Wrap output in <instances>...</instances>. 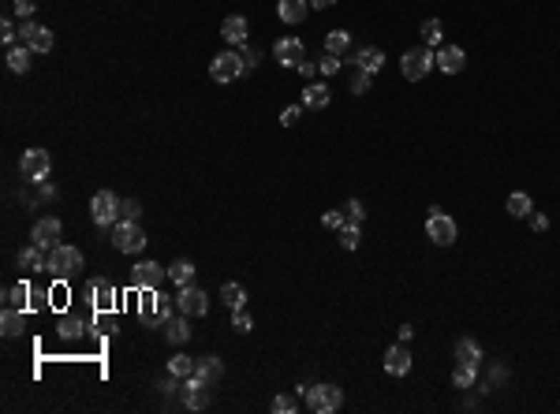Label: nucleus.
<instances>
[{
    "label": "nucleus",
    "instance_id": "nucleus-1",
    "mask_svg": "<svg viewBox=\"0 0 560 414\" xmlns=\"http://www.w3.org/2000/svg\"><path fill=\"white\" fill-rule=\"evenodd\" d=\"M79 269H82V251H79V246L56 243L53 251H49V265H45V273H53V276H60V280H71Z\"/></svg>",
    "mask_w": 560,
    "mask_h": 414
},
{
    "label": "nucleus",
    "instance_id": "nucleus-2",
    "mask_svg": "<svg viewBox=\"0 0 560 414\" xmlns=\"http://www.w3.org/2000/svg\"><path fill=\"white\" fill-rule=\"evenodd\" d=\"M434 68H437V53H434L430 45L407 49L404 60H400V71H404V79H411V82H422V79L430 75Z\"/></svg>",
    "mask_w": 560,
    "mask_h": 414
},
{
    "label": "nucleus",
    "instance_id": "nucleus-3",
    "mask_svg": "<svg viewBox=\"0 0 560 414\" xmlns=\"http://www.w3.org/2000/svg\"><path fill=\"white\" fill-rule=\"evenodd\" d=\"M19 172H23L26 183H45L49 172H53V157H49V150H41V146H30L19 157Z\"/></svg>",
    "mask_w": 560,
    "mask_h": 414
},
{
    "label": "nucleus",
    "instance_id": "nucleus-4",
    "mask_svg": "<svg viewBox=\"0 0 560 414\" xmlns=\"http://www.w3.org/2000/svg\"><path fill=\"white\" fill-rule=\"evenodd\" d=\"M209 75H213V82H236V79H243L246 75V64H243V56L236 53V49H228V53H217L209 60Z\"/></svg>",
    "mask_w": 560,
    "mask_h": 414
},
{
    "label": "nucleus",
    "instance_id": "nucleus-5",
    "mask_svg": "<svg viewBox=\"0 0 560 414\" xmlns=\"http://www.w3.org/2000/svg\"><path fill=\"white\" fill-rule=\"evenodd\" d=\"M120 202L124 198H116L112 191H97L94 198H90V217H94V224L97 228H112L120 221Z\"/></svg>",
    "mask_w": 560,
    "mask_h": 414
},
{
    "label": "nucleus",
    "instance_id": "nucleus-6",
    "mask_svg": "<svg viewBox=\"0 0 560 414\" xmlns=\"http://www.w3.org/2000/svg\"><path fill=\"white\" fill-rule=\"evenodd\" d=\"M112 246H116L120 254H139L146 246L142 224L139 221H116V224H112Z\"/></svg>",
    "mask_w": 560,
    "mask_h": 414
},
{
    "label": "nucleus",
    "instance_id": "nucleus-7",
    "mask_svg": "<svg viewBox=\"0 0 560 414\" xmlns=\"http://www.w3.org/2000/svg\"><path fill=\"white\" fill-rule=\"evenodd\" d=\"M306 407L314 414H333L344 407V392L336 385H310L306 388Z\"/></svg>",
    "mask_w": 560,
    "mask_h": 414
},
{
    "label": "nucleus",
    "instance_id": "nucleus-8",
    "mask_svg": "<svg viewBox=\"0 0 560 414\" xmlns=\"http://www.w3.org/2000/svg\"><path fill=\"white\" fill-rule=\"evenodd\" d=\"M164 280H169V269H164L161 261H139L135 269H131V284L139 291H157Z\"/></svg>",
    "mask_w": 560,
    "mask_h": 414
},
{
    "label": "nucleus",
    "instance_id": "nucleus-9",
    "mask_svg": "<svg viewBox=\"0 0 560 414\" xmlns=\"http://www.w3.org/2000/svg\"><path fill=\"white\" fill-rule=\"evenodd\" d=\"M456 221L449 217V213H441L437 206L430 209V217H426V236H430L437 246H452L456 243Z\"/></svg>",
    "mask_w": 560,
    "mask_h": 414
},
{
    "label": "nucleus",
    "instance_id": "nucleus-10",
    "mask_svg": "<svg viewBox=\"0 0 560 414\" xmlns=\"http://www.w3.org/2000/svg\"><path fill=\"white\" fill-rule=\"evenodd\" d=\"M176 306H179V313H184V318H206V310H209V295H206L202 288L187 284V288H179Z\"/></svg>",
    "mask_w": 560,
    "mask_h": 414
},
{
    "label": "nucleus",
    "instance_id": "nucleus-11",
    "mask_svg": "<svg viewBox=\"0 0 560 414\" xmlns=\"http://www.w3.org/2000/svg\"><path fill=\"white\" fill-rule=\"evenodd\" d=\"M19 38H23V45H30L34 53H53V30L49 26H41V23H34V19H23V30H19Z\"/></svg>",
    "mask_w": 560,
    "mask_h": 414
},
{
    "label": "nucleus",
    "instance_id": "nucleus-12",
    "mask_svg": "<svg viewBox=\"0 0 560 414\" xmlns=\"http://www.w3.org/2000/svg\"><path fill=\"white\" fill-rule=\"evenodd\" d=\"M82 299L94 303L97 310H109V306H112V299H116V288H112V280L94 276V280H86V288H82Z\"/></svg>",
    "mask_w": 560,
    "mask_h": 414
},
{
    "label": "nucleus",
    "instance_id": "nucleus-13",
    "mask_svg": "<svg viewBox=\"0 0 560 414\" xmlns=\"http://www.w3.org/2000/svg\"><path fill=\"white\" fill-rule=\"evenodd\" d=\"M209 385L202 377H184V385H179V400H184V407L187 410H202L206 403H209V392H206Z\"/></svg>",
    "mask_w": 560,
    "mask_h": 414
},
{
    "label": "nucleus",
    "instance_id": "nucleus-14",
    "mask_svg": "<svg viewBox=\"0 0 560 414\" xmlns=\"http://www.w3.org/2000/svg\"><path fill=\"white\" fill-rule=\"evenodd\" d=\"M273 56H276V64H284V68H299L306 60V45L299 38H280L273 45Z\"/></svg>",
    "mask_w": 560,
    "mask_h": 414
},
{
    "label": "nucleus",
    "instance_id": "nucleus-15",
    "mask_svg": "<svg viewBox=\"0 0 560 414\" xmlns=\"http://www.w3.org/2000/svg\"><path fill=\"white\" fill-rule=\"evenodd\" d=\"M60 231H64V224H60L56 217H41V221L34 224V231H30V243H38L41 251H53L56 239H60Z\"/></svg>",
    "mask_w": 560,
    "mask_h": 414
},
{
    "label": "nucleus",
    "instance_id": "nucleus-16",
    "mask_svg": "<svg viewBox=\"0 0 560 414\" xmlns=\"http://www.w3.org/2000/svg\"><path fill=\"white\" fill-rule=\"evenodd\" d=\"M142 321L146 325H164L169 321V299L157 291H146V299H142Z\"/></svg>",
    "mask_w": 560,
    "mask_h": 414
},
{
    "label": "nucleus",
    "instance_id": "nucleus-17",
    "mask_svg": "<svg viewBox=\"0 0 560 414\" xmlns=\"http://www.w3.org/2000/svg\"><path fill=\"white\" fill-rule=\"evenodd\" d=\"M437 68L444 71V75H459L467 68V53L459 45H441L437 49Z\"/></svg>",
    "mask_w": 560,
    "mask_h": 414
},
{
    "label": "nucleus",
    "instance_id": "nucleus-18",
    "mask_svg": "<svg viewBox=\"0 0 560 414\" xmlns=\"http://www.w3.org/2000/svg\"><path fill=\"white\" fill-rule=\"evenodd\" d=\"M385 370L392 377H404L411 373V351H407V343H392L389 351H385Z\"/></svg>",
    "mask_w": 560,
    "mask_h": 414
},
{
    "label": "nucleus",
    "instance_id": "nucleus-19",
    "mask_svg": "<svg viewBox=\"0 0 560 414\" xmlns=\"http://www.w3.org/2000/svg\"><path fill=\"white\" fill-rule=\"evenodd\" d=\"M194 377H202L206 385H221V377H224V362L217 355H202L199 362H194Z\"/></svg>",
    "mask_w": 560,
    "mask_h": 414
},
{
    "label": "nucleus",
    "instance_id": "nucleus-20",
    "mask_svg": "<svg viewBox=\"0 0 560 414\" xmlns=\"http://www.w3.org/2000/svg\"><path fill=\"white\" fill-rule=\"evenodd\" d=\"M45 265H49V251H41L38 243H30L19 251V269L23 273H45Z\"/></svg>",
    "mask_w": 560,
    "mask_h": 414
},
{
    "label": "nucleus",
    "instance_id": "nucleus-21",
    "mask_svg": "<svg viewBox=\"0 0 560 414\" xmlns=\"http://www.w3.org/2000/svg\"><path fill=\"white\" fill-rule=\"evenodd\" d=\"M221 38L232 45V49H243L246 45V19H243V15H228V19L221 23Z\"/></svg>",
    "mask_w": 560,
    "mask_h": 414
},
{
    "label": "nucleus",
    "instance_id": "nucleus-22",
    "mask_svg": "<svg viewBox=\"0 0 560 414\" xmlns=\"http://www.w3.org/2000/svg\"><path fill=\"white\" fill-rule=\"evenodd\" d=\"M355 68H362V71H370V75H377L385 68V53L377 45H362L359 53H355Z\"/></svg>",
    "mask_w": 560,
    "mask_h": 414
},
{
    "label": "nucleus",
    "instance_id": "nucleus-23",
    "mask_svg": "<svg viewBox=\"0 0 560 414\" xmlns=\"http://www.w3.org/2000/svg\"><path fill=\"white\" fill-rule=\"evenodd\" d=\"M306 8H310V0H276V11H280V19H284L288 26L303 23L306 19Z\"/></svg>",
    "mask_w": 560,
    "mask_h": 414
},
{
    "label": "nucleus",
    "instance_id": "nucleus-24",
    "mask_svg": "<svg viewBox=\"0 0 560 414\" xmlns=\"http://www.w3.org/2000/svg\"><path fill=\"white\" fill-rule=\"evenodd\" d=\"M194 273H199V269H194V261L191 258H179V261H172L169 280H172L176 288H187V284H194Z\"/></svg>",
    "mask_w": 560,
    "mask_h": 414
},
{
    "label": "nucleus",
    "instance_id": "nucleus-25",
    "mask_svg": "<svg viewBox=\"0 0 560 414\" xmlns=\"http://www.w3.org/2000/svg\"><path fill=\"white\" fill-rule=\"evenodd\" d=\"M30 56H34V49H30V45H11L8 49V68L15 75H26L30 71Z\"/></svg>",
    "mask_w": 560,
    "mask_h": 414
},
{
    "label": "nucleus",
    "instance_id": "nucleus-26",
    "mask_svg": "<svg viewBox=\"0 0 560 414\" xmlns=\"http://www.w3.org/2000/svg\"><path fill=\"white\" fill-rule=\"evenodd\" d=\"M456 362H471V366H482V347H479V340H471V336L456 340Z\"/></svg>",
    "mask_w": 560,
    "mask_h": 414
},
{
    "label": "nucleus",
    "instance_id": "nucleus-27",
    "mask_svg": "<svg viewBox=\"0 0 560 414\" xmlns=\"http://www.w3.org/2000/svg\"><path fill=\"white\" fill-rule=\"evenodd\" d=\"M329 101H333V94H329L325 82H310V86L303 90V105L306 108H325Z\"/></svg>",
    "mask_w": 560,
    "mask_h": 414
},
{
    "label": "nucleus",
    "instance_id": "nucleus-28",
    "mask_svg": "<svg viewBox=\"0 0 560 414\" xmlns=\"http://www.w3.org/2000/svg\"><path fill=\"white\" fill-rule=\"evenodd\" d=\"M0 333H4L8 340H11V336H19V333H23V310L4 306V313H0Z\"/></svg>",
    "mask_w": 560,
    "mask_h": 414
},
{
    "label": "nucleus",
    "instance_id": "nucleus-29",
    "mask_svg": "<svg viewBox=\"0 0 560 414\" xmlns=\"http://www.w3.org/2000/svg\"><path fill=\"white\" fill-rule=\"evenodd\" d=\"M452 385L456 388H474V385H479V366H471V362H456Z\"/></svg>",
    "mask_w": 560,
    "mask_h": 414
},
{
    "label": "nucleus",
    "instance_id": "nucleus-30",
    "mask_svg": "<svg viewBox=\"0 0 560 414\" xmlns=\"http://www.w3.org/2000/svg\"><path fill=\"white\" fill-rule=\"evenodd\" d=\"M348 49H351V34H348V30H329V34H325V53L344 56Z\"/></svg>",
    "mask_w": 560,
    "mask_h": 414
},
{
    "label": "nucleus",
    "instance_id": "nucleus-31",
    "mask_svg": "<svg viewBox=\"0 0 560 414\" xmlns=\"http://www.w3.org/2000/svg\"><path fill=\"white\" fill-rule=\"evenodd\" d=\"M221 299H224V306H228V310H243V306H246V288H243V284H232V280H228V284L221 288Z\"/></svg>",
    "mask_w": 560,
    "mask_h": 414
},
{
    "label": "nucleus",
    "instance_id": "nucleus-32",
    "mask_svg": "<svg viewBox=\"0 0 560 414\" xmlns=\"http://www.w3.org/2000/svg\"><path fill=\"white\" fill-rule=\"evenodd\" d=\"M164 336H169V343H187L191 340V325L184 318H176V321L169 318V321H164Z\"/></svg>",
    "mask_w": 560,
    "mask_h": 414
},
{
    "label": "nucleus",
    "instance_id": "nucleus-33",
    "mask_svg": "<svg viewBox=\"0 0 560 414\" xmlns=\"http://www.w3.org/2000/svg\"><path fill=\"white\" fill-rule=\"evenodd\" d=\"M531 209H534V202H531V194H523V191H516V194H508V213L512 217H531Z\"/></svg>",
    "mask_w": 560,
    "mask_h": 414
},
{
    "label": "nucleus",
    "instance_id": "nucleus-34",
    "mask_svg": "<svg viewBox=\"0 0 560 414\" xmlns=\"http://www.w3.org/2000/svg\"><path fill=\"white\" fill-rule=\"evenodd\" d=\"M194 362H199V358H191V355H172L169 373L179 377V380H184V377H194Z\"/></svg>",
    "mask_w": 560,
    "mask_h": 414
},
{
    "label": "nucleus",
    "instance_id": "nucleus-35",
    "mask_svg": "<svg viewBox=\"0 0 560 414\" xmlns=\"http://www.w3.org/2000/svg\"><path fill=\"white\" fill-rule=\"evenodd\" d=\"M419 34H422V45H441V34H444V26H441V19H426L422 26H419Z\"/></svg>",
    "mask_w": 560,
    "mask_h": 414
},
{
    "label": "nucleus",
    "instance_id": "nucleus-36",
    "mask_svg": "<svg viewBox=\"0 0 560 414\" xmlns=\"http://www.w3.org/2000/svg\"><path fill=\"white\" fill-rule=\"evenodd\" d=\"M340 209H344V217H348V224H362V221H366V206H362L359 198H351V202H344Z\"/></svg>",
    "mask_w": 560,
    "mask_h": 414
},
{
    "label": "nucleus",
    "instance_id": "nucleus-37",
    "mask_svg": "<svg viewBox=\"0 0 560 414\" xmlns=\"http://www.w3.org/2000/svg\"><path fill=\"white\" fill-rule=\"evenodd\" d=\"M120 221H142V202H139V198H124V202H120Z\"/></svg>",
    "mask_w": 560,
    "mask_h": 414
},
{
    "label": "nucleus",
    "instance_id": "nucleus-38",
    "mask_svg": "<svg viewBox=\"0 0 560 414\" xmlns=\"http://www.w3.org/2000/svg\"><path fill=\"white\" fill-rule=\"evenodd\" d=\"M359 243H362L359 224H344V228H340V246H344V251H355Z\"/></svg>",
    "mask_w": 560,
    "mask_h": 414
},
{
    "label": "nucleus",
    "instance_id": "nucleus-39",
    "mask_svg": "<svg viewBox=\"0 0 560 414\" xmlns=\"http://www.w3.org/2000/svg\"><path fill=\"white\" fill-rule=\"evenodd\" d=\"M82 328H90V325L79 321V318H64V321H60V336H64V340H75Z\"/></svg>",
    "mask_w": 560,
    "mask_h": 414
},
{
    "label": "nucleus",
    "instance_id": "nucleus-40",
    "mask_svg": "<svg viewBox=\"0 0 560 414\" xmlns=\"http://www.w3.org/2000/svg\"><path fill=\"white\" fill-rule=\"evenodd\" d=\"M232 328H236V333H243V336H246V333H251V328H254L251 313H246V310H232Z\"/></svg>",
    "mask_w": 560,
    "mask_h": 414
},
{
    "label": "nucleus",
    "instance_id": "nucleus-41",
    "mask_svg": "<svg viewBox=\"0 0 560 414\" xmlns=\"http://www.w3.org/2000/svg\"><path fill=\"white\" fill-rule=\"evenodd\" d=\"M321 224H325L329 231H340L344 224H348V217H344V209H329L325 217H321Z\"/></svg>",
    "mask_w": 560,
    "mask_h": 414
},
{
    "label": "nucleus",
    "instance_id": "nucleus-42",
    "mask_svg": "<svg viewBox=\"0 0 560 414\" xmlns=\"http://www.w3.org/2000/svg\"><path fill=\"white\" fill-rule=\"evenodd\" d=\"M366 90H370V71L355 68L351 71V94H366Z\"/></svg>",
    "mask_w": 560,
    "mask_h": 414
},
{
    "label": "nucleus",
    "instance_id": "nucleus-43",
    "mask_svg": "<svg viewBox=\"0 0 560 414\" xmlns=\"http://www.w3.org/2000/svg\"><path fill=\"white\" fill-rule=\"evenodd\" d=\"M318 71H321V79H333V75L340 71V56H333V53H325V60L318 64Z\"/></svg>",
    "mask_w": 560,
    "mask_h": 414
},
{
    "label": "nucleus",
    "instance_id": "nucleus-44",
    "mask_svg": "<svg viewBox=\"0 0 560 414\" xmlns=\"http://www.w3.org/2000/svg\"><path fill=\"white\" fill-rule=\"evenodd\" d=\"M239 56H243V64H246V71H254V68H258V60H261V53H258L254 45H243V49H239Z\"/></svg>",
    "mask_w": 560,
    "mask_h": 414
},
{
    "label": "nucleus",
    "instance_id": "nucleus-45",
    "mask_svg": "<svg viewBox=\"0 0 560 414\" xmlns=\"http://www.w3.org/2000/svg\"><path fill=\"white\" fill-rule=\"evenodd\" d=\"M269 407H273L276 414H295V395H276Z\"/></svg>",
    "mask_w": 560,
    "mask_h": 414
},
{
    "label": "nucleus",
    "instance_id": "nucleus-46",
    "mask_svg": "<svg viewBox=\"0 0 560 414\" xmlns=\"http://www.w3.org/2000/svg\"><path fill=\"white\" fill-rule=\"evenodd\" d=\"M299 116H303V108H299V105H288L284 112H280V123H284V127H291L295 120H299Z\"/></svg>",
    "mask_w": 560,
    "mask_h": 414
},
{
    "label": "nucleus",
    "instance_id": "nucleus-47",
    "mask_svg": "<svg viewBox=\"0 0 560 414\" xmlns=\"http://www.w3.org/2000/svg\"><path fill=\"white\" fill-rule=\"evenodd\" d=\"M526 221H531L534 231H546L549 228V217H546V213H538V209H531V217H526Z\"/></svg>",
    "mask_w": 560,
    "mask_h": 414
},
{
    "label": "nucleus",
    "instance_id": "nucleus-48",
    "mask_svg": "<svg viewBox=\"0 0 560 414\" xmlns=\"http://www.w3.org/2000/svg\"><path fill=\"white\" fill-rule=\"evenodd\" d=\"M15 15H19V19H30V15H34V0H15Z\"/></svg>",
    "mask_w": 560,
    "mask_h": 414
},
{
    "label": "nucleus",
    "instance_id": "nucleus-49",
    "mask_svg": "<svg viewBox=\"0 0 560 414\" xmlns=\"http://www.w3.org/2000/svg\"><path fill=\"white\" fill-rule=\"evenodd\" d=\"M23 299H26V288H23V284H19V288H11V291L4 295V303H8V306H19Z\"/></svg>",
    "mask_w": 560,
    "mask_h": 414
},
{
    "label": "nucleus",
    "instance_id": "nucleus-50",
    "mask_svg": "<svg viewBox=\"0 0 560 414\" xmlns=\"http://www.w3.org/2000/svg\"><path fill=\"white\" fill-rule=\"evenodd\" d=\"M0 38H4V45H8V49L15 45V30H11V19H4V23H0Z\"/></svg>",
    "mask_w": 560,
    "mask_h": 414
},
{
    "label": "nucleus",
    "instance_id": "nucleus-51",
    "mask_svg": "<svg viewBox=\"0 0 560 414\" xmlns=\"http://www.w3.org/2000/svg\"><path fill=\"white\" fill-rule=\"evenodd\" d=\"M295 71H299L303 79H314V75H318V64H310V60H303V64H299V68H295Z\"/></svg>",
    "mask_w": 560,
    "mask_h": 414
},
{
    "label": "nucleus",
    "instance_id": "nucleus-52",
    "mask_svg": "<svg viewBox=\"0 0 560 414\" xmlns=\"http://www.w3.org/2000/svg\"><path fill=\"white\" fill-rule=\"evenodd\" d=\"M411 336H415V328H411V325H400V343H411Z\"/></svg>",
    "mask_w": 560,
    "mask_h": 414
},
{
    "label": "nucleus",
    "instance_id": "nucleus-53",
    "mask_svg": "<svg viewBox=\"0 0 560 414\" xmlns=\"http://www.w3.org/2000/svg\"><path fill=\"white\" fill-rule=\"evenodd\" d=\"M41 187V202H49V198H56V187H49V183H38Z\"/></svg>",
    "mask_w": 560,
    "mask_h": 414
},
{
    "label": "nucleus",
    "instance_id": "nucleus-54",
    "mask_svg": "<svg viewBox=\"0 0 560 414\" xmlns=\"http://www.w3.org/2000/svg\"><path fill=\"white\" fill-rule=\"evenodd\" d=\"M310 4H314V8H333L336 0H310Z\"/></svg>",
    "mask_w": 560,
    "mask_h": 414
}]
</instances>
